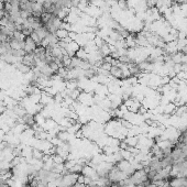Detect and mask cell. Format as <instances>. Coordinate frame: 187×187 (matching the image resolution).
<instances>
[{
	"instance_id": "6da1fadb",
	"label": "cell",
	"mask_w": 187,
	"mask_h": 187,
	"mask_svg": "<svg viewBox=\"0 0 187 187\" xmlns=\"http://www.w3.org/2000/svg\"><path fill=\"white\" fill-rule=\"evenodd\" d=\"M79 174L77 173H67L65 175H62L59 180V187H72L77 183Z\"/></svg>"
},
{
	"instance_id": "7a4b0ae2",
	"label": "cell",
	"mask_w": 187,
	"mask_h": 187,
	"mask_svg": "<svg viewBox=\"0 0 187 187\" xmlns=\"http://www.w3.org/2000/svg\"><path fill=\"white\" fill-rule=\"evenodd\" d=\"M24 42H26V44H24V52H26V53H34L35 49L38 47L35 42H34L30 36H26Z\"/></svg>"
},
{
	"instance_id": "3957f363",
	"label": "cell",
	"mask_w": 187,
	"mask_h": 187,
	"mask_svg": "<svg viewBox=\"0 0 187 187\" xmlns=\"http://www.w3.org/2000/svg\"><path fill=\"white\" fill-rule=\"evenodd\" d=\"M109 74H110V76L115 77V78H123L122 69L119 66H117V65H112L111 66L110 71H109Z\"/></svg>"
},
{
	"instance_id": "277c9868",
	"label": "cell",
	"mask_w": 187,
	"mask_h": 187,
	"mask_svg": "<svg viewBox=\"0 0 187 187\" xmlns=\"http://www.w3.org/2000/svg\"><path fill=\"white\" fill-rule=\"evenodd\" d=\"M14 67L18 69L21 74H23V75L29 74V73L32 71V68H31V67H29L28 65H26V64H23L22 62H20V63H17V64L14 65Z\"/></svg>"
},
{
	"instance_id": "5b68a950",
	"label": "cell",
	"mask_w": 187,
	"mask_h": 187,
	"mask_svg": "<svg viewBox=\"0 0 187 187\" xmlns=\"http://www.w3.org/2000/svg\"><path fill=\"white\" fill-rule=\"evenodd\" d=\"M76 57H78V59H83V61H88V57H89V54L87 53V52L85 51L84 47H80L79 50H78V52L76 53V55H75Z\"/></svg>"
},
{
	"instance_id": "8992f818",
	"label": "cell",
	"mask_w": 187,
	"mask_h": 187,
	"mask_svg": "<svg viewBox=\"0 0 187 187\" xmlns=\"http://www.w3.org/2000/svg\"><path fill=\"white\" fill-rule=\"evenodd\" d=\"M36 34L39 35V38L41 39V40H43V39H45L46 38V35L49 34V32H47V30L45 29V26H42L41 28H39V29H36L35 31H34Z\"/></svg>"
},
{
	"instance_id": "52a82bcc",
	"label": "cell",
	"mask_w": 187,
	"mask_h": 187,
	"mask_svg": "<svg viewBox=\"0 0 187 187\" xmlns=\"http://www.w3.org/2000/svg\"><path fill=\"white\" fill-rule=\"evenodd\" d=\"M55 34H56V36L59 38V40H64V39L68 38L69 31L64 30V29H59V30L57 31V32H56Z\"/></svg>"
},
{
	"instance_id": "ba28073f",
	"label": "cell",
	"mask_w": 187,
	"mask_h": 187,
	"mask_svg": "<svg viewBox=\"0 0 187 187\" xmlns=\"http://www.w3.org/2000/svg\"><path fill=\"white\" fill-rule=\"evenodd\" d=\"M26 38V36L24 35L22 32H20V31H14V32H13V36H12L13 40H17V41H24Z\"/></svg>"
},
{
	"instance_id": "9c48e42d",
	"label": "cell",
	"mask_w": 187,
	"mask_h": 187,
	"mask_svg": "<svg viewBox=\"0 0 187 187\" xmlns=\"http://www.w3.org/2000/svg\"><path fill=\"white\" fill-rule=\"evenodd\" d=\"M1 187H11V186H9L8 184H2L1 185Z\"/></svg>"
},
{
	"instance_id": "30bf717a",
	"label": "cell",
	"mask_w": 187,
	"mask_h": 187,
	"mask_svg": "<svg viewBox=\"0 0 187 187\" xmlns=\"http://www.w3.org/2000/svg\"><path fill=\"white\" fill-rule=\"evenodd\" d=\"M0 2H1V3H5V2H7V0H0Z\"/></svg>"
},
{
	"instance_id": "8fae6325",
	"label": "cell",
	"mask_w": 187,
	"mask_h": 187,
	"mask_svg": "<svg viewBox=\"0 0 187 187\" xmlns=\"http://www.w3.org/2000/svg\"><path fill=\"white\" fill-rule=\"evenodd\" d=\"M88 1H89V2H92V1H94V0H88Z\"/></svg>"
},
{
	"instance_id": "7c38bea8",
	"label": "cell",
	"mask_w": 187,
	"mask_h": 187,
	"mask_svg": "<svg viewBox=\"0 0 187 187\" xmlns=\"http://www.w3.org/2000/svg\"><path fill=\"white\" fill-rule=\"evenodd\" d=\"M0 187H1V184H0Z\"/></svg>"
},
{
	"instance_id": "4fadbf2b",
	"label": "cell",
	"mask_w": 187,
	"mask_h": 187,
	"mask_svg": "<svg viewBox=\"0 0 187 187\" xmlns=\"http://www.w3.org/2000/svg\"><path fill=\"white\" fill-rule=\"evenodd\" d=\"M186 3H187V2H186Z\"/></svg>"
}]
</instances>
